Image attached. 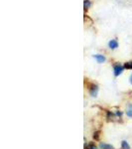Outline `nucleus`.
I'll list each match as a JSON object with an SVG mask.
<instances>
[{
  "mask_svg": "<svg viewBox=\"0 0 132 149\" xmlns=\"http://www.w3.org/2000/svg\"><path fill=\"white\" fill-rule=\"evenodd\" d=\"M123 69H124V67L121 66L120 64L114 65V67H113V74H114V76L115 77H118L119 74H121V73L123 72Z\"/></svg>",
  "mask_w": 132,
  "mask_h": 149,
  "instance_id": "1",
  "label": "nucleus"
},
{
  "mask_svg": "<svg viewBox=\"0 0 132 149\" xmlns=\"http://www.w3.org/2000/svg\"><path fill=\"white\" fill-rule=\"evenodd\" d=\"M97 93H98V86L97 85H92L90 88V93L92 97H97Z\"/></svg>",
  "mask_w": 132,
  "mask_h": 149,
  "instance_id": "2",
  "label": "nucleus"
},
{
  "mask_svg": "<svg viewBox=\"0 0 132 149\" xmlns=\"http://www.w3.org/2000/svg\"><path fill=\"white\" fill-rule=\"evenodd\" d=\"M108 47L110 48V49H112V50L116 49V48L118 47V42H117V41L115 40V39L110 40L109 43H108Z\"/></svg>",
  "mask_w": 132,
  "mask_h": 149,
  "instance_id": "3",
  "label": "nucleus"
},
{
  "mask_svg": "<svg viewBox=\"0 0 132 149\" xmlns=\"http://www.w3.org/2000/svg\"><path fill=\"white\" fill-rule=\"evenodd\" d=\"M94 59L97 60L98 63H104L105 61V57L104 55H94Z\"/></svg>",
  "mask_w": 132,
  "mask_h": 149,
  "instance_id": "4",
  "label": "nucleus"
},
{
  "mask_svg": "<svg viewBox=\"0 0 132 149\" xmlns=\"http://www.w3.org/2000/svg\"><path fill=\"white\" fill-rule=\"evenodd\" d=\"M99 147L101 149H114L113 146L110 145V144H107V143H100Z\"/></svg>",
  "mask_w": 132,
  "mask_h": 149,
  "instance_id": "5",
  "label": "nucleus"
},
{
  "mask_svg": "<svg viewBox=\"0 0 132 149\" xmlns=\"http://www.w3.org/2000/svg\"><path fill=\"white\" fill-rule=\"evenodd\" d=\"M90 6H92V2H90V0H85V1H83V8H85V10L88 9Z\"/></svg>",
  "mask_w": 132,
  "mask_h": 149,
  "instance_id": "6",
  "label": "nucleus"
},
{
  "mask_svg": "<svg viewBox=\"0 0 132 149\" xmlns=\"http://www.w3.org/2000/svg\"><path fill=\"white\" fill-rule=\"evenodd\" d=\"M121 149H130V145H129L127 141L123 140L121 142Z\"/></svg>",
  "mask_w": 132,
  "mask_h": 149,
  "instance_id": "7",
  "label": "nucleus"
},
{
  "mask_svg": "<svg viewBox=\"0 0 132 149\" xmlns=\"http://www.w3.org/2000/svg\"><path fill=\"white\" fill-rule=\"evenodd\" d=\"M126 114H127V116H129V117H131V118H132V103H130V104L128 105V109H127Z\"/></svg>",
  "mask_w": 132,
  "mask_h": 149,
  "instance_id": "8",
  "label": "nucleus"
},
{
  "mask_svg": "<svg viewBox=\"0 0 132 149\" xmlns=\"http://www.w3.org/2000/svg\"><path fill=\"white\" fill-rule=\"evenodd\" d=\"M85 149H97V146H95L94 144L90 142V143H88V145H85Z\"/></svg>",
  "mask_w": 132,
  "mask_h": 149,
  "instance_id": "9",
  "label": "nucleus"
},
{
  "mask_svg": "<svg viewBox=\"0 0 132 149\" xmlns=\"http://www.w3.org/2000/svg\"><path fill=\"white\" fill-rule=\"evenodd\" d=\"M93 138H94L95 140L99 139V131H95L94 133H93Z\"/></svg>",
  "mask_w": 132,
  "mask_h": 149,
  "instance_id": "10",
  "label": "nucleus"
},
{
  "mask_svg": "<svg viewBox=\"0 0 132 149\" xmlns=\"http://www.w3.org/2000/svg\"><path fill=\"white\" fill-rule=\"evenodd\" d=\"M116 115H118V116H121V115H122V112L120 111V110H118V111L116 112Z\"/></svg>",
  "mask_w": 132,
  "mask_h": 149,
  "instance_id": "11",
  "label": "nucleus"
},
{
  "mask_svg": "<svg viewBox=\"0 0 132 149\" xmlns=\"http://www.w3.org/2000/svg\"><path fill=\"white\" fill-rule=\"evenodd\" d=\"M130 84H131V85H132V74H131V76H130Z\"/></svg>",
  "mask_w": 132,
  "mask_h": 149,
  "instance_id": "12",
  "label": "nucleus"
}]
</instances>
